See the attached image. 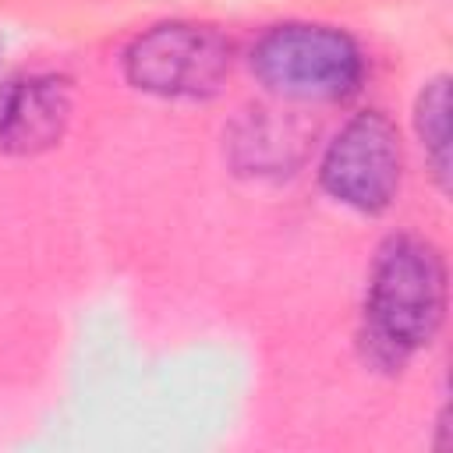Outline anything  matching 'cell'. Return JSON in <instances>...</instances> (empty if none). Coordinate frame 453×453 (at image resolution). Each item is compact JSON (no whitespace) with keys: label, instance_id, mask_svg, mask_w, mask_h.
I'll return each mask as SVG.
<instances>
[{"label":"cell","instance_id":"obj_1","mask_svg":"<svg viewBox=\"0 0 453 453\" xmlns=\"http://www.w3.org/2000/svg\"><path fill=\"white\" fill-rule=\"evenodd\" d=\"M446 315V262L439 248L414 234H393L379 244L368 297L361 350L379 372H400L407 357L428 347Z\"/></svg>","mask_w":453,"mask_h":453},{"label":"cell","instance_id":"obj_2","mask_svg":"<svg viewBox=\"0 0 453 453\" xmlns=\"http://www.w3.org/2000/svg\"><path fill=\"white\" fill-rule=\"evenodd\" d=\"M251 74L280 99L336 103L357 92L365 57L343 28L290 21L269 28L251 46Z\"/></svg>","mask_w":453,"mask_h":453},{"label":"cell","instance_id":"obj_3","mask_svg":"<svg viewBox=\"0 0 453 453\" xmlns=\"http://www.w3.org/2000/svg\"><path fill=\"white\" fill-rule=\"evenodd\" d=\"M230 39L212 25L163 21L134 35L120 57L131 88L159 99H209L230 74Z\"/></svg>","mask_w":453,"mask_h":453},{"label":"cell","instance_id":"obj_4","mask_svg":"<svg viewBox=\"0 0 453 453\" xmlns=\"http://www.w3.org/2000/svg\"><path fill=\"white\" fill-rule=\"evenodd\" d=\"M400 173H403L400 134L396 124L379 110H365L350 117L336 131V138L329 142L319 163V180L326 195L365 216H379L393 205Z\"/></svg>","mask_w":453,"mask_h":453},{"label":"cell","instance_id":"obj_5","mask_svg":"<svg viewBox=\"0 0 453 453\" xmlns=\"http://www.w3.org/2000/svg\"><path fill=\"white\" fill-rule=\"evenodd\" d=\"M74 113V88L64 74H35L0 88V152L39 156L60 145Z\"/></svg>","mask_w":453,"mask_h":453},{"label":"cell","instance_id":"obj_6","mask_svg":"<svg viewBox=\"0 0 453 453\" xmlns=\"http://www.w3.org/2000/svg\"><path fill=\"white\" fill-rule=\"evenodd\" d=\"M308 142H311V127L301 124L297 117L269 106H251L234 120L226 134V156L237 173L280 177V173H294L304 163Z\"/></svg>","mask_w":453,"mask_h":453},{"label":"cell","instance_id":"obj_7","mask_svg":"<svg viewBox=\"0 0 453 453\" xmlns=\"http://www.w3.org/2000/svg\"><path fill=\"white\" fill-rule=\"evenodd\" d=\"M414 131L425 145L435 184L449 188V78L435 74L414 99Z\"/></svg>","mask_w":453,"mask_h":453}]
</instances>
